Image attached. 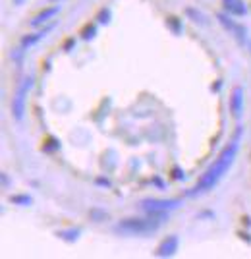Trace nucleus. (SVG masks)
Here are the masks:
<instances>
[{
    "label": "nucleus",
    "instance_id": "nucleus-1",
    "mask_svg": "<svg viewBox=\"0 0 251 259\" xmlns=\"http://www.w3.org/2000/svg\"><path fill=\"white\" fill-rule=\"evenodd\" d=\"M240 136H241V130H238V134L234 136V140L230 141L228 145L222 149V153L219 155V159L213 162V164L207 168V172L199 178L195 190H193L191 194H201V192H209V190H213L220 178L228 172V168L232 166L234 159H236L238 147H240Z\"/></svg>",
    "mask_w": 251,
    "mask_h": 259
},
{
    "label": "nucleus",
    "instance_id": "nucleus-2",
    "mask_svg": "<svg viewBox=\"0 0 251 259\" xmlns=\"http://www.w3.org/2000/svg\"><path fill=\"white\" fill-rule=\"evenodd\" d=\"M159 228L157 221L149 219H124L116 225V230L128 236H143V234H151Z\"/></svg>",
    "mask_w": 251,
    "mask_h": 259
},
{
    "label": "nucleus",
    "instance_id": "nucleus-3",
    "mask_svg": "<svg viewBox=\"0 0 251 259\" xmlns=\"http://www.w3.org/2000/svg\"><path fill=\"white\" fill-rule=\"evenodd\" d=\"M31 85H33V76H27L22 81V85L18 87L14 99H12V112H14L16 120L23 118V112H25V99H27V93H29Z\"/></svg>",
    "mask_w": 251,
    "mask_h": 259
},
{
    "label": "nucleus",
    "instance_id": "nucleus-4",
    "mask_svg": "<svg viewBox=\"0 0 251 259\" xmlns=\"http://www.w3.org/2000/svg\"><path fill=\"white\" fill-rule=\"evenodd\" d=\"M180 205L178 199H143L141 201V209L149 215H163L166 211H172L176 207Z\"/></svg>",
    "mask_w": 251,
    "mask_h": 259
},
{
    "label": "nucleus",
    "instance_id": "nucleus-5",
    "mask_svg": "<svg viewBox=\"0 0 251 259\" xmlns=\"http://www.w3.org/2000/svg\"><path fill=\"white\" fill-rule=\"evenodd\" d=\"M176 249H178V236H168L157 248V255L159 257H170L176 253Z\"/></svg>",
    "mask_w": 251,
    "mask_h": 259
},
{
    "label": "nucleus",
    "instance_id": "nucleus-6",
    "mask_svg": "<svg viewBox=\"0 0 251 259\" xmlns=\"http://www.w3.org/2000/svg\"><path fill=\"white\" fill-rule=\"evenodd\" d=\"M230 108L234 112V116L238 118L241 116V110H243V89L240 85L232 89V97H230Z\"/></svg>",
    "mask_w": 251,
    "mask_h": 259
},
{
    "label": "nucleus",
    "instance_id": "nucleus-7",
    "mask_svg": "<svg viewBox=\"0 0 251 259\" xmlns=\"http://www.w3.org/2000/svg\"><path fill=\"white\" fill-rule=\"evenodd\" d=\"M222 2H224L226 12L232 14V16L241 18V16H245V14H247V8H245V2H243V0H222Z\"/></svg>",
    "mask_w": 251,
    "mask_h": 259
},
{
    "label": "nucleus",
    "instance_id": "nucleus-8",
    "mask_svg": "<svg viewBox=\"0 0 251 259\" xmlns=\"http://www.w3.org/2000/svg\"><path fill=\"white\" fill-rule=\"evenodd\" d=\"M60 12V6H53V8H46V10H43L39 16H35L31 20V25L33 27H39V25H43V23H46L51 18H55L56 14Z\"/></svg>",
    "mask_w": 251,
    "mask_h": 259
},
{
    "label": "nucleus",
    "instance_id": "nucleus-9",
    "mask_svg": "<svg viewBox=\"0 0 251 259\" xmlns=\"http://www.w3.org/2000/svg\"><path fill=\"white\" fill-rule=\"evenodd\" d=\"M51 31V27H46V29H43V31L39 33H33V35H27V37H23L22 39V47L23 49H27V47H31V45H35L37 41H41L46 33Z\"/></svg>",
    "mask_w": 251,
    "mask_h": 259
},
{
    "label": "nucleus",
    "instance_id": "nucleus-10",
    "mask_svg": "<svg viewBox=\"0 0 251 259\" xmlns=\"http://www.w3.org/2000/svg\"><path fill=\"white\" fill-rule=\"evenodd\" d=\"M10 201L20 203V205H29L31 203V197H27V195H16V197H12Z\"/></svg>",
    "mask_w": 251,
    "mask_h": 259
},
{
    "label": "nucleus",
    "instance_id": "nucleus-11",
    "mask_svg": "<svg viewBox=\"0 0 251 259\" xmlns=\"http://www.w3.org/2000/svg\"><path fill=\"white\" fill-rule=\"evenodd\" d=\"M93 33H95V27L85 29V31H83V39H91V37H93Z\"/></svg>",
    "mask_w": 251,
    "mask_h": 259
}]
</instances>
